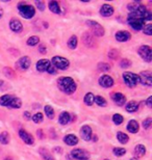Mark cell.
Here are the masks:
<instances>
[{
  "instance_id": "30bf717a",
  "label": "cell",
  "mask_w": 152,
  "mask_h": 160,
  "mask_svg": "<svg viewBox=\"0 0 152 160\" xmlns=\"http://www.w3.org/2000/svg\"><path fill=\"white\" fill-rule=\"evenodd\" d=\"M30 66L31 60L28 56H22L16 62V67H17V69L21 70V71H27L30 68Z\"/></svg>"
},
{
  "instance_id": "f1b7e54d",
  "label": "cell",
  "mask_w": 152,
  "mask_h": 160,
  "mask_svg": "<svg viewBox=\"0 0 152 160\" xmlns=\"http://www.w3.org/2000/svg\"><path fill=\"white\" fill-rule=\"evenodd\" d=\"M68 47L70 48L71 50H75L77 48V45H78V39H77L76 36H72L70 38L69 40H68Z\"/></svg>"
},
{
  "instance_id": "7a4b0ae2",
  "label": "cell",
  "mask_w": 152,
  "mask_h": 160,
  "mask_svg": "<svg viewBox=\"0 0 152 160\" xmlns=\"http://www.w3.org/2000/svg\"><path fill=\"white\" fill-rule=\"evenodd\" d=\"M57 88L66 95H72L76 92L77 83L72 77H60L57 79Z\"/></svg>"
},
{
  "instance_id": "8d00e7d4",
  "label": "cell",
  "mask_w": 152,
  "mask_h": 160,
  "mask_svg": "<svg viewBox=\"0 0 152 160\" xmlns=\"http://www.w3.org/2000/svg\"><path fill=\"white\" fill-rule=\"evenodd\" d=\"M31 120L35 124H40L44 120V114L41 112H37V113H34V116H31Z\"/></svg>"
},
{
  "instance_id": "d6a6232c",
  "label": "cell",
  "mask_w": 152,
  "mask_h": 160,
  "mask_svg": "<svg viewBox=\"0 0 152 160\" xmlns=\"http://www.w3.org/2000/svg\"><path fill=\"white\" fill-rule=\"evenodd\" d=\"M44 111H45V114L46 117L48 118L49 120H53L54 118V109L50 105H45L44 106Z\"/></svg>"
},
{
  "instance_id": "91938a15",
  "label": "cell",
  "mask_w": 152,
  "mask_h": 160,
  "mask_svg": "<svg viewBox=\"0 0 152 160\" xmlns=\"http://www.w3.org/2000/svg\"><path fill=\"white\" fill-rule=\"evenodd\" d=\"M130 160H139V159L138 158H131Z\"/></svg>"
},
{
  "instance_id": "b9f144b4",
  "label": "cell",
  "mask_w": 152,
  "mask_h": 160,
  "mask_svg": "<svg viewBox=\"0 0 152 160\" xmlns=\"http://www.w3.org/2000/svg\"><path fill=\"white\" fill-rule=\"evenodd\" d=\"M113 153H114V155L117 156V157H122V156H124L126 154V149H124V148H114Z\"/></svg>"
},
{
  "instance_id": "1f68e13d",
  "label": "cell",
  "mask_w": 152,
  "mask_h": 160,
  "mask_svg": "<svg viewBox=\"0 0 152 160\" xmlns=\"http://www.w3.org/2000/svg\"><path fill=\"white\" fill-rule=\"evenodd\" d=\"M94 103H96L100 107H105L106 105H107V102H106L105 98L102 97V96H95V99H94Z\"/></svg>"
},
{
  "instance_id": "277c9868",
  "label": "cell",
  "mask_w": 152,
  "mask_h": 160,
  "mask_svg": "<svg viewBox=\"0 0 152 160\" xmlns=\"http://www.w3.org/2000/svg\"><path fill=\"white\" fill-rule=\"evenodd\" d=\"M86 25L91 29V33L94 37H103L105 34V29L101 24L95 20H86Z\"/></svg>"
},
{
  "instance_id": "44dd1931",
  "label": "cell",
  "mask_w": 152,
  "mask_h": 160,
  "mask_svg": "<svg viewBox=\"0 0 152 160\" xmlns=\"http://www.w3.org/2000/svg\"><path fill=\"white\" fill-rule=\"evenodd\" d=\"M64 142L66 143L67 146L74 147L78 143V137L76 135H74V134H67V135L64 137Z\"/></svg>"
},
{
  "instance_id": "f35d334b",
  "label": "cell",
  "mask_w": 152,
  "mask_h": 160,
  "mask_svg": "<svg viewBox=\"0 0 152 160\" xmlns=\"http://www.w3.org/2000/svg\"><path fill=\"white\" fill-rule=\"evenodd\" d=\"M119 65H120V68L122 69H128L132 66V62H131V60L128 58H122Z\"/></svg>"
},
{
  "instance_id": "4fadbf2b",
  "label": "cell",
  "mask_w": 152,
  "mask_h": 160,
  "mask_svg": "<svg viewBox=\"0 0 152 160\" xmlns=\"http://www.w3.org/2000/svg\"><path fill=\"white\" fill-rule=\"evenodd\" d=\"M82 42H83V45L86 46L88 48H94L96 46L95 38H94V36L90 32V31H86V32H83Z\"/></svg>"
},
{
  "instance_id": "d6986e66",
  "label": "cell",
  "mask_w": 152,
  "mask_h": 160,
  "mask_svg": "<svg viewBox=\"0 0 152 160\" xmlns=\"http://www.w3.org/2000/svg\"><path fill=\"white\" fill-rule=\"evenodd\" d=\"M50 67H51V62H50V60H48V59H40L37 62V65H35V68L41 73L47 72Z\"/></svg>"
},
{
  "instance_id": "5bb4252c",
  "label": "cell",
  "mask_w": 152,
  "mask_h": 160,
  "mask_svg": "<svg viewBox=\"0 0 152 160\" xmlns=\"http://www.w3.org/2000/svg\"><path fill=\"white\" fill-rule=\"evenodd\" d=\"M99 12L103 18H109L111 16L114 15L115 8H114V6H112L111 4H108V3H104V4H102L101 8H100Z\"/></svg>"
},
{
  "instance_id": "74e56055",
  "label": "cell",
  "mask_w": 152,
  "mask_h": 160,
  "mask_svg": "<svg viewBox=\"0 0 152 160\" xmlns=\"http://www.w3.org/2000/svg\"><path fill=\"white\" fill-rule=\"evenodd\" d=\"M3 74H4L8 78H15L16 73L13 69H11L9 67H4L3 68Z\"/></svg>"
},
{
  "instance_id": "d590c367",
  "label": "cell",
  "mask_w": 152,
  "mask_h": 160,
  "mask_svg": "<svg viewBox=\"0 0 152 160\" xmlns=\"http://www.w3.org/2000/svg\"><path fill=\"white\" fill-rule=\"evenodd\" d=\"M107 56H108V58H111V59H118L119 57H120V51H119L118 49H111L108 51V53H107Z\"/></svg>"
},
{
  "instance_id": "ffe728a7",
  "label": "cell",
  "mask_w": 152,
  "mask_h": 160,
  "mask_svg": "<svg viewBox=\"0 0 152 160\" xmlns=\"http://www.w3.org/2000/svg\"><path fill=\"white\" fill-rule=\"evenodd\" d=\"M126 129H127L128 132H130L132 134H135L139 132L140 130V125H139L138 121L135 120H130L127 123V126H126Z\"/></svg>"
},
{
  "instance_id": "3957f363",
  "label": "cell",
  "mask_w": 152,
  "mask_h": 160,
  "mask_svg": "<svg viewBox=\"0 0 152 160\" xmlns=\"http://www.w3.org/2000/svg\"><path fill=\"white\" fill-rule=\"evenodd\" d=\"M17 9L19 12V14L22 18L27 19V20H30L34 17L35 15V8L34 5L29 4V3L22 1L19 2L17 4Z\"/></svg>"
},
{
  "instance_id": "603a6c76",
  "label": "cell",
  "mask_w": 152,
  "mask_h": 160,
  "mask_svg": "<svg viewBox=\"0 0 152 160\" xmlns=\"http://www.w3.org/2000/svg\"><path fill=\"white\" fill-rule=\"evenodd\" d=\"M21 107H22V100L20 98L13 96L8 108H9V109H19V108H21Z\"/></svg>"
},
{
  "instance_id": "e0dca14e",
  "label": "cell",
  "mask_w": 152,
  "mask_h": 160,
  "mask_svg": "<svg viewBox=\"0 0 152 160\" xmlns=\"http://www.w3.org/2000/svg\"><path fill=\"white\" fill-rule=\"evenodd\" d=\"M18 134H19V136H20V138L23 140L26 145H34V136H32L29 132H27L26 130L20 129L18 131Z\"/></svg>"
},
{
  "instance_id": "d4e9b609",
  "label": "cell",
  "mask_w": 152,
  "mask_h": 160,
  "mask_svg": "<svg viewBox=\"0 0 152 160\" xmlns=\"http://www.w3.org/2000/svg\"><path fill=\"white\" fill-rule=\"evenodd\" d=\"M48 8H49L50 12H53V14L56 15L61 14V8L60 6V3L57 1H49L48 2Z\"/></svg>"
},
{
  "instance_id": "cb8c5ba5",
  "label": "cell",
  "mask_w": 152,
  "mask_h": 160,
  "mask_svg": "<svg viewBox=\"0 0 152 160\" xmlns=\"http://www.w3.org/2000/svg\"><path fill=\"white\" fill-rule=\"evenodd\" d=\"M125 110L127 112H130V113H134L135 111L139 110V103L137 101H129L128 103H126L125 105Z\"/></svg>"
},
{
  "instance_id": "52a82bcc",
  "label": "cell",
  "mask_w": 152,
  "mask_h": 160,
  "mask_svg": "<svg viewBox=\"0 0 152 160\" xmlns=\"http://www.w3.org/2000/svg\"><path fill=\"white\" fill-rule=\"evenodd\" d=\"M139 55L141 58L146 62H151L152 60V50L149 45H142V46L138 49Z\"/></svg>"
},
{
  "instance_id": "7dc6e473",
  "label": "cell",
  "mask_w": 152,
  "mask_h": 160,
  "mask_svg": "<svg viewBox=\"0 0 152 160\" xmlns=\"http://www.w3.org/2000/svg\"><path fill=\"white\" fill-rule=\"evenodd\" d=\"M144 19H145V22H146V21H151L152 20V14H151V12L149 11V9H147L146 12H145Z\"/></svg>"
},
{
  "instance_id": "2e32d148",
  "label": "cell",
  "mask_w": 152,
  "mask_h": 160,
  "mask_svg": "<svg viewBox=\"0 0 152 160\" xmlns=\"http://www.w3.org/2000/svg\"><path fill=\"white\" fill-rule=\"evenodd\" d=\"M9 29L15 33H20L23 30V24L21 21H19L18 19H12L8 23Z\"/></svg>"
},
{
  "instance_id": "9a60e30c",
  "label": "cell",
  "mask_w": 152,
  "mask_h": 160,
  "mask_svg": "<svg viewBox=\"0 0 152 160\" xmlns=\"http://www.w3.org/2000/svg\"><path fill=\"white\" fill-rule=\"evenodd\" d=\"M115 39L119 43H125L131 39V34L127 30H119L115 33Z\"/></svg>"
},
{
  "instance_id": "f546056e",
  "label": "cell",
  "mask_w": 152,
  "mask_h": 160,
  "mask_svg": "<svg viewBox=\"0 0 152 160\" xmlns=\"http://www.w3.org/2000/svg\"><path fill=\"white\" fill-rule=\"evenodd\" d=\"M39 153H40L41 157L43 158L44 160H55L53 158V156L44 148H40V150H39Z\"/></svg>"
},
{
  "instance_id": "7c38bea8",
  "label": "cell",
  "mask_w": 152,
  "mask_h": 160,
  "mask_svg": "<svg viewBox=\"0 0 152 160\" xmlns=\"http://www.w3.org/2000/svg\"><path fill=\"white\" fill-rule=\"evenodd\" d=\"M79 133H80L81 138L85 140V142H90V140H92L93 130H92V128L89 126V125H83V126L80 128Z\"/></svg>"
},
{
  "instance_id": "11a10c76",
  "label": "cell",
  "mask_w": 152,
  "mask_h": 160,
  "mask_svg": "<svg viewBox=\"0 0 152 160\" xmlns=\"http://www.w3.org/2000/svg\"><path fill=\"white\" fill-rule=\"evenodd\" d=\"M92 139L96 142H97V139H98V137H97V135H94V136H92Z\"/></svg>"
},
{
  "instance_id": "8992f818",
  "label": "cell",
  "mask_w": 152,
  "mask_h": 160,
  "mask_svg": "<svg viewBox=\"0 0 152 160\" xmlns=\"http://www.w3.org/2000/svg\"><path fill=\"white\" fill-rule=\"evenodd\" d=\"M122 78L128 88H135L139 83V76L132 72H124L122 75Z\"/></svg>"
},
{
  "instance_id": "836d02e7",
  "label": "cell",
  "mask_w": 152,
  "mask_h": 160,
  "mask_svg": "<svg viewBox=\"0 0 152 160\" xmlns=\"http://www.w3.org/2000/svg\"><path fill=\"white\" fill-rule=\"evenodd\" d=\"M39 43H40V38H39L38 36H32L30 38H28L27 41H26V44L30 47L37 46Z\"/></svg>"
},
{
  "instance_id": "4316f807",
  "label": "cell",
  "mask_w": 152,
  "mask_h": 160,
  "mask_svg": "<svg viewBox=\"0 0 152 160\" xmlns=\"http://www.w3.org/2000/svg\"><path fill=\"white\" fill-rule=\"evenodd\" d=\"M12 98H13V95H8V94L1 96V97H0V106L8 107L9 102L12 100Z\"/></svg>"
},
{
  "instance_id": "83f0119b",
  "label": "cell",
  "mask_w": 152,
  "mask_h": 160,
  "mask_svg": "<svg viewBox=\"0 0 152 160\" xmlns=\"http://www.w3.org/2000/svg\"><path fill=\"white\" fill-rule=\"evenodd\" d=\"M117 139H118V142H119L122 143V145H125V143H127V142H128L129 136H128L126 133L122 132V131H119V132L117 133Z\"/></svg>"
},
{
  "instance_id": "7bdbcfd3",
  "label": "cell",
  "mask_w": 152,
  "mask_h": 160,
  "mask_svg": "<svg viewBox=\"0 0 152 160\" xmlns=\"http://www.w3.org/2000/svg\"><path fill=\"white\" fill-rule=\"evenodd\" d=\"M142 30H143L144 34H146V36H152V25L150 23L145 24Z\"/></svg>"
},
{
  "instance_id": "7402d4cb",
  "label": "cell",
  "mask_w": 152,
  "mask_h": 160,
  "mask_svg": "<svg viewBox=\"0 0 152 160\" xmlns=\"http://www.w3.org/2000/svg\"><path fill=\"white\" fill-rule=\"evenodd\" d=\"M71 119H72V117H71V114L68 111H63V112H60L59 117V123L65 126V125H68L70 123Z\"/></svg>"
},
{
  "instance_id": "94428289",
  "label": "cell",
  "mask_w": 152,
  "mask_h": 160,
  "mask_svg": "<svg viewBox=\"0 0 152 160\" xmlns=\"http://www.w3.org/2000/svg\"><path fill=\"white\" fill-rule=\"evenodd\" d=\"M104 160H108V159H104Z\"/></svg>"
},
{
  "instance_id": "5b68a950",
  "label": "cell",
  "mask_w": 152,
  "mask_h": 160,
  "mask_svg": "<svg viewBox=\"0 0 152 160\" xmlns=\"http://www.w3.org/2000/svg\"><path fill=\"white\" fill-rule=\"evenodd\" d=\"M51 66L54 67L56 70H61V71H65L70 67V62L68 60L66 57L63 56H53L52 59H51Z\"/></svg>"
},
{
  "instance_id": "9c48e42d",
  "label": "cell",
  "mask_w": 152,
  "mask_h": 160,
  "mask_svg": "<svg viewBox=\"0 0 152 160\" xmlns=\"http://www.w3.org/2000/svg\"><path fill=\"white\" fill-rule=\"evenodd\" d=\"M138 76L139 82H141L145 86H148V88L152 86V75L150 71H142Z\"/></svg>"
},
{
  "instance_id": "ac0fdd59",
  "label": "cell",
  "mask_w": 152,
  "mask_h": 160,
  "mask_svg": "<svg viewBox=\"0 0 152 160\" xmlns=\"http://www.w3.org/2000/svg\"><path fill=\"white\" fill-rule=\"evenodd\" d=\"M112 100L117 106H120V107L126 104V97L122 92H114V94L112 95Z\"/></svg>"
},
{
  "instance_id": "816d5d0a",
  "label": "cell",
  "mask_w": 152,
  "mask_h": 160,
  "mask_svg": "<svg viewBox=\"0 0 152 160\" xmlns=\"http://www.w3.org/2000/svg\"><path fill=\"white\" fill-rule=\"evenodd\" d=\"M145 103H146L148 108H151L152 107V97H151V96H150V97H148V99L146 100V102H145Z\"/></svg>"
},
{
  "instance_id": "e575fe53",
  "label": "cell",
  "mask_w": 152,
  "mask_h": 160,
  "mask_svg": "<svg viewBox=\"0 0 152 160\" xmlns=\"http://www.w3.org/2000/svg\"><path fill=\"white\" fill-rule=\"evenodd\" d=\"M9 142V134L8 131H3L0 133V143L1 145H8Z\"/></svg>"
},
{
  "instance_id": "8fae6325",
  "label": "cell",
  "mask_w": 152,
  "mask_h": 160,
  "mask_svg": "<svg viewBox=\"0 0 152 160\" xmlns=\"http://www.w3.org/2000/svg\"><path fill=\"white\" fill-rule=\"evenodd\" d=\"M98 83L102 88H112V86H114L115 81H114V79H113V77H111L109 75H101L98 79Z\"/></svg>"
},
{
  "instance_id": "680465c9",
  "label": "cell",
  "mask_w": 152,
  "mask_h": 160,
  "mask_svg": "<svg viewBox=\"0 0 152 160\" xmlns=\"http://www.w3.org/2000/svg\"><path fill=\"white\" fill-rule=\"evenodd\" d=\"M66 157H67V160H71V157H70V155H69V154H68V155L66 156Z\"/></svg>"
},
{
  "instance_id": "f6af8a7d",
  "label": "cell",
  "mask_w": 152,
  "mask_h": 160,
  "mask_svg": "<svg viewBox=\"0 0 152 160\" xmlns=\"http://www.w3.org/2000/svg\"><path fill=\"white\" fill-rule=\"evenodd\" d=\"M34 5L39 11L44 12L45 11V2L44 1H40V0H35L34 1Z\"/></svg>"
},
{
  "instance_id": "c3c4849f",
  "label": "cell",
  "mask_w": 152,
  "mask_h": 160,
  "mask_svg": "<svg viewBox=\"0 0 152 160\" xmlns=\"http://www.w3.org/2000/svg\"><path fill=\"white\" fill-rule=\"evenodd\" d=\"M56 72H57V70L54 68V67H52V66H51L50 68L48 69V71H47L48 74H50V75H55Z\"/></svg>"
},
{
  "instance_id": "ab89813d",
  "label": "cell",
  "mask_w": 152,
  "mask_h": 160,
  "mask_svg": "<svg viewBox=\"0 0 152 160\" xmlns=\"http://www.w3.org/2000/svg\"><path fill=\"white\" fill-rule=\"evenodd\" d=\"M113 122H114L115 125H121L123 122H124V118H123L122 114L120 113H115L114 116H113Z\"/></svg>"
},
{
  "instance_id": "4dcf8cb0",
  "label": "cell",
  "mask_w": 152,
  "mask_h": 160,
  "mask_svg": "<svg viewBox=\"0 0 152 160\" xmlns=\"http://www.w3.org/2000/svg\"><path fill=\"white\" fill-rule=\"evenodd\" d=\"M94 99H95V96H94L93 92H88V94H86L85 98H83V102L88 106H92L94 104Z\"/></svg>"
},
{
  "instance_id": "6da1fadb",
  "label": "cell",
  "mask_w": 152,
  "mask_h": 160,
  "mask_svg": "<svg viewBox=\"0 0 152 160\" xmlns=\"http://www.w3.org/2000/svg\"><path fill=\"white\" fill-rule=\"evenodd\" d=\"M147 8L144 4L140 2L134 8V11L129 12L127 16V23L132 29L135 31H140L143 29L145 25V12H146Z\"/></svg>"
},
{
  "instance_id": "bcb514c9",
  "label": "cell",
  "mask_w": 152,
  "mask_h": 160,
  "mask_svg": "<svg viewBox=\"0 0 152 160\" xmlns=\"http://www.w3.org/2000/svg\"><path fill=\"white\" fill-rule=\"evenodd\" d=\"M39 52L41 54H46L47 53V46L45 44H41L39 46Z\"/></svg>"
},
{
  "instance_id": "681fc988",
  "label": "cell",
  "mask_w": 152,
  "mask_h": 160,
  "mask_svg": "<svg viewBox=\"0 0 152 160\" xmlns=\"http://www.w3.org/2000/svg\"><path fill=\"white\" fill-rule=\"evenodd\" d=\"M23 117H24V119L26 121H30L31 120V113L29 112V111H24Z\"/></svg>"
},
{
  "instance_id": "6f0895ef",
  "label": "cell",
  "mask_w": 152,
  "mask_h": 160,
  "mask_svg": "<svg viewBox=\"0 0 152 160\" xmlns=\"http://www.w3.org/2000/svg\"><path fill=\"white\" fill-rule=\"evenodd\" d=\"M3 160H14L12 157H9V156H6V157L3 158Z\"/></svg>"
},
{
  "instance_id": "484cf974",
  "label": "cell",
  "mask_w": 152,
  "mask_h": 160,
  "mask_svg": "<svg viewBox=\"0 0 152 160\" xmlns=\"http://www.w3.org/2000/svg\"><path fill=\"white\" fill-rule=\"evenodd\" d=\"M134 153L135 157H142V156H144L145 154H146V147L143 146V145L135 146Z\"/></svg>"
},
{
  "instance_id": "db71d44e",
  "label": "cell",
  "mask_w": 152,
  "mask_h": 160,
  "mask_svg": "<svg viewBox=\"0 0 152 160\" xmlns=\"http://www.w3.org/2000/svg\"><path fill=\"white\" fill-rule=\"evenodd\" d=\"M5 82L3 80H0V89H5Z\"/></svg>"
},
{
  "instance_id": "f907efd6",
  "label": "cell",
  "mask_w": 152,
  "mask_h": 160,
  "mask_svg": "<svg viewBox=\"0 0 152 160\" xmlns=\"http://www.w3.org/2000/svg\"><path fill=\"white\" fill-rule=\"evenodd\" d=\"M37 136L40 139H43L44 138V132H43V130H42V129H38L37 130Z\"/></svg>"
},
{
  "instance_id": "f5cc1de1",
  "label": "cell",
  "mask_w": 152,
  "mask_h": 160,
  "mask_svg": "<svg viewBox=\"0 0 152 160\" xmlns=\"http://www.w3.org/2000/svg\"><path fill=\"white\" fill-rule=\"evenodd\" d=\"M53 152L57 153V154H61V153H63V149H61L60 147H54V148H53Z\"/></svg>"
},
{
  "instance_id": "ee69618b",
  "label": "cell",
  "mask_w": 152,
  "mask_h": 160,
  "mask_svg": "<svg viewBox=\"0 0 152 160\" xmlns=\"http://www.w3.org/2000/svg\"><path fill=\"white\" fill-rule=\"evenodd\" d=\"M142 125H143L144 129H146V130L150 129L151 126H152V118L149 117V118H147V119H145L143 121V123H142Z\"/></svg>"
},
{
  "instance_id": "ba28073f",
  "label": "cell",
  "mask_w": 152,
  "mask_h": 160,
  "mask_svg": "<svg viewBox=\"0 0 152 160\" xmlns=\"http://www.w3.org/2000/svg\"><path fill=\"white\" fill-rule=\"evenodd\" d=\"M71 158L74 160H89L90 153L83 149H74L70 153Z\"/></svg>"
},
{
  "instance_id": "9f6ffc18",
  "label": "cell",
  "mask_w": 152,
  "mask_h": 160,
  "mask_svg": "<svg viewBox=\"0 0 152 160\" xmlns=\"http://www.w3.org/2000/svg\"><path fill=\"white\" fill-rule=\"evenodd\" d=\"M3 17V9L0 8V19H1Z\"/></svg>"
},
{
  "instance_id": "60d3db41",
  "label": "cell",
  "mask_w": 152,
  "mask_h": 160,
  "mask_svg": "<svg viewBox=\"0 0 152 160\" xmlns=\"http://www.w3.org/2000/svg\"><path fill=\"white\" fill-rule=\"evenodd\" d=\"M97 67H98V70L101 72H108L109 70L112 69L111 65H108L107 62H99L98 65H97Z\"/></svg>"
}]
</instances>
